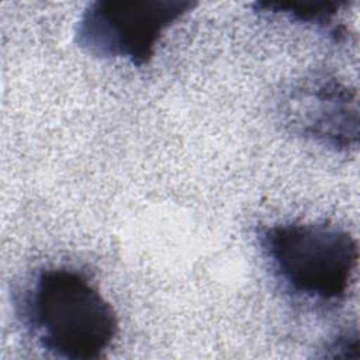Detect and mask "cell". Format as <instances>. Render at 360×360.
<instances>
[{
    "label": "cell",
    "instance_id": "cell-1",
    "mask_svg": "<svg viewBox=\"0 0 360 360\" xmlns=\"http://www.w3.org/2000/svg\"><path fill=\"white\" fill-rule=\"evenodd\" d=\"M14 308L37 345L59 359H100L120 332L117 312L97 284L70 266L37 270L14 294Z\"/></svg>",
    "mask_w": 360,
    "mask_h": 360
},
{
    "label": "cell",
    "instance_id": "cell-2",
    "mask_svg": "<svg viewBox=\"0 0 360 360\" xmlns=\"http://www.w3.org/2000/svg\"><path fill=\"white\" fill-rule=\"evenodd\" d=\"M270 274L291 300L330 311L347 297L359 248L346 229L326 222H281L256 231Z\"/></svg>",
    "mask_w": 360,
    "mask_h": 360
},
{
    "label": "cell",
    "instance_id": "cell-3",
    "mask_svg": "<svg viewBox=\"0 0 360 360\" xmlns=\"http://www.w3.org/2000/svg\"><path fill=\"white\" fill-rule=\"evenodd\" d=\"M195 6L188 0H96L82 11L75 42L91 56L142 68L165 32Z\"/></svg>",
    "mask_w": 360,
    "mask_h": 360
},
{
    "label": "cell",
    "instance_id": "cell-4",
    "mask_svg": "<svg viewBox=\"0 0 360 360\" xmlns=\"http://www.w3.org/2000/svg\"><path fill=\"white\" fill-rule=\"evenodd\" d=\"M277 115L295 136L336 152L359 145L357 91L325 70L288 83L277 100Z\"/></svg>",
    "mask_w": 360,
    "mask_h": 360
},
{
    "label": "cell",
    "instance_id": "cell-5",
    "mask_svg": "<svg viewBox=\"0 0 360 360\" xmlns=\"http://www.w3.org/2000/svg\"><path fill=\"white\" fill-rule=\"evenodd\" d=\"M346 4L342 1H257L253 7L260 14L280 15L294 22L311 25L325 32L333 42L340 44L346 39L347 31L336 18Z\"/></svg>",
    "mask_w": 360,
    "mask_h": 360
}]
</instances>
